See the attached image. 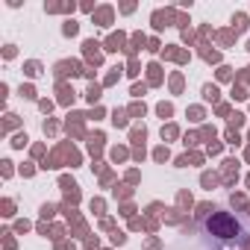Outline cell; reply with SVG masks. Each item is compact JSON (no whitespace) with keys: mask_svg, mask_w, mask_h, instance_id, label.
Masks as SVG:
<instances>
[{"mask_svg":"<svg viewBox=\"0 0 250 250\" xmlns=\"http://www.w3.org/2000/svg\"><path fill=\"white\" fill-rule=\"evenodd\" d=\"M206 227H209V232L212 235H218V238H235L238 235V218L232 215V212H212L209 215V221H206Z\"/></svg>","mask_w":250,"mask_h":250,"instance_id":"1","label":"cell"}]
</instances>
